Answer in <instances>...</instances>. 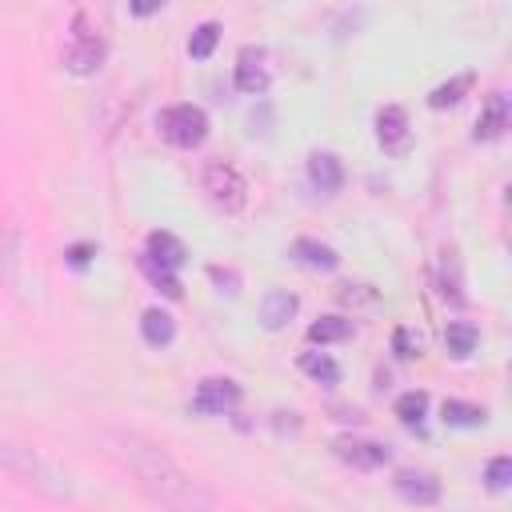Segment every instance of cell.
Here are the masks:
<instances>
[{"instance_id": "6da1fadb", "label": "cell", "mask_w": 512, "mask_h": 512, "mask_svg": "<svg viewBox=\"0 0 512 512\" xmlns=\"http://www.w3.org/2000/svg\"><path fill=\"white\" fill-rule=\"evenodd\" d=\"M116 448V456L128 464V472L144 484V492L168 508H200L208 504V496L196 488V480L152 440H144L140 432H112L108 436Z\"/></svg>"}, {"instance_id": "7a4b0ae2", "label": "cell", "mask_w": 512, "mask_h": 512, "mask_svg": "<svg viewBox=\"0 0 512 512\" xmlns=\"http://www.w3.org/2000/svg\"><path fill=\"white\" fill-rule=\"evenodd\" d=\"M200 188H204V196H208L220 212H240V208L248 204V184H244V176H240L228 160H212V164H204V172H200Z\"/></svg>"}, {"instance_id": "3957f363", "label": "cell", "mask_w": 512, "mask_h": 512, "mask_svg": "<svg viewBox=\"0 0 512 512\" xmlns=\"http://www.w3.org/2000/svg\"><path fill=\"white\" fill-rule=\"evenodd\" d=\"M156 128H160V136H164L168 144H176V148H196V144L208 136V116H204V108H196V104H172V108L160 112Z\"/></svg>"}, {"instance_id": "277c9868", "label": "cell", "mask_w": 512, "mask_h": 512, "mask_svg": "<svg viewBox=\"0 0 512 512\" xmlns=\"http://www.w3.org/2000/svg\"><path fill=\"white\" fill-rule=\"evenodd\" d=\"M104 36L96 28H88L84 20L72 24V36L64 44V68L76 72V76H92L100 64H104Z\"/></svg>"}, {"instance_id": "5b68a950", "label": "cell", "mask_w": 512, "mask_h": 512, "mask_svg": "<svg viewBox=\"0 0 512 512\" xmlns=\"http://www.w3.org/2000/svg\"><path fill=\"white\" fill-rule=\"evenodd\" d=\"M332 452H336L344 464L360 468V472H372V468L388 464V448L376 444V440H364V436H340V440H332Z\"/></svg>"}, {"instance_id": "8992f818", "label": "cell", "mask_w": 512, "mask_h": 512, "mask_svg": "<svg viewBox=\"0 0 512 512\" xmlns=\"http://www.w3.org/2000/svg\"><path fill=\"white\" fill-rule=\"evenodd\" d=\"M236 404H240V384H232V380H204L192 396V408L204 416H224Z\"/></svg>"}, {"instance_id": "52a82bcc", "label": "cell", "mask_w": 512, "mask_h": 512, "mask_svg": "<svg viewBox=\"0 0 512 512\" xmlns=\"http://www.w3.org/2000/svg\"><path fill=\"white\" fill-rule=\"evenodd\" d=\"M236 88L240 92H248V96H260L264 88H268V80H272V72H268V64H264V52H256V48H244L240 52V60H236Z\"/></svg>"}, {"instance_id": "ba28073f", "label": "cell", "mask_w": 512, "mask_h": 512, "mask_svg": "<svg viewBox=\"0 0 512 512\" xmlns=\"http://www.w3.org/2000/svg\"><path fill=\"white\" fill-rule=\"evenodd\" d=\"M376 136H380V144H384L388 152L408 148V140H412V132H408V112H404L400 104L380 108V112H376Z\"/></svg>"}, {"instance_id": "9c48e42d", "label": "cell", "mask_w": 512, "mask_h": 512, "mask_svg": "<svg viewBox=\"0 0 512 512\" xmlns=\"http://www.w3.org/2000/svg\"><path fill=\"white\" fill-rule=\"evenodd\" d=\"M396 492L408 500V504H436L440 500V480L432 472H416V468H404L396 472Z\"/></svg>"}, {"instance_id": "30bf717a", "label": "cell", "mask_w": 512, "mask_h": 512, "mask_svg": "<svg viewBox=\"0 0 512 512\" xmlns=\"http://www.w3.org/2000/svg\"><path fill=\"white\" fill-rule=\"evenodd\" d=\"M308 180H312L316 192L332 196V192H340V184H344V168H340V160H336L332 152H312V156H308Z\"/></svg>"}, {"instance_id": "8fae6325", "label": "cell", "mask_w": 512, "mask_h": 512, "mask_svg": "<svg viewBox=\"0 0 512 512\" xmlns=\"http://www.w3.org/2000/svg\"><path fill=\"white\" fill-rule=\"evenodd\" d=\"M296 308H300V300L292 296V292H284V288H272V292H264V300H260V320H264V328H284L292 316H296Z\"/></svg>"}, {"instance_id": "7c38bea8", "label": "cell", "mask_w": 512, "mask_h": 512, "mask_svg": "<svg viewBox=\"0 0 512 512\" xmlns=\"http://www.w3.org/2000/svg\"><path fill=\"white\" fill-rule=\"evenodd\" d=\"M504 128H508V100H504V92H492L476 120V140H496Z\"/></svg>"}, {"instance_id": "4fadbf2b", "label": "cell", "mask_w": 512, "mask_h": 512, "mask_svg": "<svg viewBox=\"0 0 512 512\" xmlns=\"http://www.w3.org/2000/svg\"><path fill=\"white\" fill-rule=\"evenodd\" d=\"M144 256H152L156 264H164V268H172V272H176V268L184 264V256H188V252H184V244H180L172 232H152V236H148Z\"/></svg>"}, {"instance_id": "5bb4252c", "label": "cell", "mask_w": 512, "mask_h": 512, "mask_svg": "<svg viewBox=\"0 0 512 512\" xmlns=\"http://www.w3.org/2000/svg\"><path fill=\"white\" fill-rule=\"evenodd\" d=\"M140 336H144V344L164 348V344H172V336H176V320H172L168 312H160V308H148V312L140 316Z\"/></svg>"}, {"instance_id": "9a60e30c", "label": "cell", "mask_w": 512, "mask_h": 512, "mask_svg": "<svg viewBox=\"0 0 512 512\" xmlns=\"http://www.w3.org/2000/svg\"><path fill=\"white\" fill-rule=\"evenodd\" d=\"M292 256H296L304 268H316V272H332V268H336V252H332L328 244H320V240H308V236H300V240L292 244Z\"/></svg>"}, {"instance_id": "2e32d148", "label": "cell", "mask_w": 512, "mask_h": 512, "mask_svg": "<svg viewBox=\"0 0 512 512\" xmlns=\"http://www.w3.org/2000/svg\"><path fill=\"white\" fill-rule=\"evenodd\" d=\"M348 336H352V320H344V316H320L308 328L312 344H336V340H348Z\"/></svg>"}, {"instance_id": "e0dca14e", "label": "cell", "mask_w": 512, "mask_h": 512, "mask_svg": "<svg viewBox=\"0 0 512 512\" xmlns=\"http://www.w3.org/2000/svg\"><path fill=\"white\" fill-rule=\"evenodd\" d=\"M444 344H448L452 356H468V352L480 344V332H476L468 320H452L448 332H444Z\"/></svg>"}, {"instance_id": "ac0fdd59", "label": "cell", "mask_w": 512, "mask_h": 512, "mask_svg": "<svg viewBox=\"0 0 512 512\" xmlns=\"http://www.w3.org/2000/svg\"><path fill=\"white\" fill-rule=\"evenodd\" d=\"M300 368H304L316 384H336V380H340L336 360H332V356H324V352H304V356H300Z\"/></svg>"}, {"instance_id": "d6986e66", "label": "cell", "mask_w": 512, "mask_h": 512, "mask_svg": "<svg viewBox=\"0 0 512 512\" xmlns=\"http://www.w3.org/2000/svg\"><path fill=\"white\" fill-rule=\"evenodd\" d=\"M468 88H472V72H464V76H456V80H448V84L432 88L428 104H432V108H452V104H460V100H464V92H468Z\"/></svg>"}, {"instance_id": "ffe728a7", "label": "cell", "mask_w": 512, "mask_h": 512, "mask_svg": "<svg viewBox=\"0 0 512 512\" xmlns=\"http://www.w3.org/2000/svg\"><path fill=\"white\" fill-rule=\"evenodd\" d=\"M0 276L4 284H16V228L0 220Z\"/></svg>"}, {"instance_id": "44dd1931", "label": "cell", "mask_w": 512, "mask_h": 512, "mask_svg": "<svg viewBox=\"0 0 512 512\" xmlns=\"http://www.w3.org/2000/svg\"><path fill=\"white\" fill-rule=\"evenodd\" d=\"M444 424H456V428H476V424H484V408L464 404V400H444Z\"/></svg>"}, {"instance_id": "7402d4cb", "label": "cell", "mask_w": 512, "mask_h": 512, "mask_svg": "<svg viewBox=\"0 0 512 512\" xmlns=\"http://www.w3.org/2000/svg\"><path fill=\"white\" fill-rule=\"evenodd\" d=\"M424 412H428V396L424 392H404L396 400V416L408 424V428H420L424 424Z\"/></svg>"}, {"instance_id": "603a6c76", "label": "cell", "mask_w": 512, "mask_h": 512, "mask_svg": "<svg viewBox=\"0 0 512 512\" xmlns=\"http://www.w3.org/2000/svg\"><path fill=\"white\" fill-rule=\"evenodd\" d=\"M216 40H220V24L204 20V24L192 32V40H188V52H192V60H208V56H212V48H216Z\"/></svg>"}, {"instance_id": "cb8c5ba5", "label": "cell", "mask_w": 512, "mask_h": 512, "mask_svg": "<svg viewBox=\"0 0 512 512\" xmlns=\"http://www.w3.org/2000/svg\"><path fill=\"white\" fill-rule=\"evenodd\" d=\"M140 268H144V276H148V280H152V284H156L164 296H180V280L172 276V268L156 264L152 256H144V260H140Z\"/></svg>"}, {"instance_id": "d4e9b609", "label": "cell", "mask_w": 512, "mask_h": 512, "mask_svg": "<svg viewBox=\"0 0 512 512\" xmlns=\"http://www.w3.org/2000/svg\"><path fill=\"white\" fill-rule=\"evenodd\" d=\"M512 484V460L508 456H496L492 464H488V488L492 492H504Z\"/></svg>"}, {"instance_id": "484cf974", "label": "cell", "mask_w": 512, "mask_h": 512, "mask_svg": "<svg viewBox=\"0 0 512 512\" xmlns=\"http://www.w3.org/2000/svg\"><path fill=\"white\" fill-rule=\"evenodd\" d=\"M168 0H128V8H132V16H156L160 8H164Z\"/></svg>"}, {"instance_id": "4316f807", "label": "cell", "mask_w": 512, "mask_h": 512, "mask_svg": "<svg viewBox=\"0 0 512 512\" xmlns=\"http://www.w3.org/2000/svg\"><path fill=\"white\" fill-rule=\"evenodd\" d=\"M396 348H400V356H412V352H416L420 344L412 348V344H408V332H396Z\"/></svg>"}, {"instance_id": "83f0119b", "label": "cell", "mask_w": 512, "mask_h": 512, "mask_svg": "<svg viewBox=\"0 0 512 512\" xmlns=\"http://www.w3.org/2000/svg\"><path fill=\"white\" fill-rule=\"evenodd\" d=\"M84 260H88V248H84V244H80V248H72V264H84Z\"/></svg>"}]
</instances>
